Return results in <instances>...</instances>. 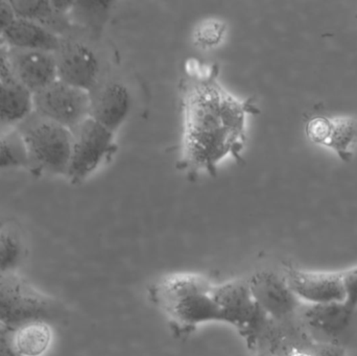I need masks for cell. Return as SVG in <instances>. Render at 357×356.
I'll use <instances>...</instances> for the list:
<instances>
[{
    "label": "cell",
    "mask_w": 357,
    "mask_h": 356,
    "mask_svg": "<svg viewBox=\"0 0 357 356\" xmlns=\"http://www.w3.org/2000/svg\"><path fill=\"white\" fill-rule=\"evenodd\" d=\"M284 277L302 304H328L345 301L342 272L289 269Z\"/></svg>",
    "instance_id": "obj_9"
},
{
    "label": "cell",
    "mask_w": 357,
    "mask_h": 356,
    "mask_svg": "<svg viewBox=\"0 0 357 356\" xmlns=\"http://www.w3.org/2000/svg\"><path fill=\"white\" fill-rule=\"evenodd\" d=\"M24 247L16 230L0 229V275L16 273L22 263Z\"/></svg>",
    "instance_id": "obj_19"
},
{
    "label": "cell",
    "mask_w": 357,
    "mask_h": 356,
    "mask_svg": "<svg viewBox=\"0 0 357 356\" xmlns=\"http://www.w3.org/2000/svg\"><path fill=\"white\" fill-rule=\"evenodd\" d=\"M33 112L73 131L90 117L89 92L56 79L33 94Z\"/></svg>",
    "instance_id": "obj_6"
},
{
    "label": "cell",
    "mask_w": 357,
    "mask_h": 356,
    "mask_svg": "<svg viewBox=\"0 0 357 356\" xmlns=\"http://www.w3.org/2000/svg\"><path fill=\"white\" fill-rule=\"evenodd\" d=\"M184 70L178 167L189 177L197 178L202 173L212 176L229 155L241 158L248 115L256 108L222 85L218 67L190 59Z\"/></svg>",
    "instance_id": "obj_1"
},
{
    "label": "cell",
    "mask_w": 357,
    "mask_h": 356,
    "mask_svg": "<svg viewBox=\"0 0 357 356\" xmlns=\"http://www.w3.org/2000/svg\"><path fill=\"white\" fill-rule=\"evenodd\" d=\"M54 56L60 81L90 92L102 79L100 58L85 42L63 37Z\"/></svg>",
    "instance_id": "obj_7"
},
{
    "label": "cell",
    "mask_w": 357,
    "mask_h": 356,
    "mask_svg": "<svg viewBox=\"0 0 357 356\" xmlns=\"http://www.w3.org/2000/svg\"><path fill=\"white\" fill-rule=\"evenodd\" d=\"M89 95L90 117L116 133L131 112L132 95L129 88L114 79H100Z\"/></svg>",
    "instance_id": "obj_12"
},
{
    "label": "cell",
    "mask_w": 357,
    "mask_h": 356,
    "mask_svg": "<svg viewBox=\"0 0 357 356\" xmlns=\"http://www.w3.org/2000/svg\"><path fill=\"white\" fill-rule=\"evenodd\" d=\"M344 288H345V304L357 311V265L342 272Z\"/></svg>",
    "instance_id": "obj_22"
},
{
    "label": "cell",
    "mask_w": 357,
    "mask_h": 356,
    "mask_svg": "<svg viewBox=\"0 0 357 356\" xmlns=\"http://www.w3.org/2000/svg\"><path fill=\"white\" fill-rule=\"evenodd\" d=\"M357 135V127L351 121L344 119L337 121L335 125H331V146L337 152H347L348 146L354 141Z\"/></svg>",
    "instance_id": "obj_21"
},
{
    "label": "cell",
    "mask_w": 357,
    "mask_h": 356,
    "mask_svg": "<svg viewBox=\"0 0 357 356\" xmlns=\"http://www.w3.org/2000/svg\"><path fill=\"white\" fill-rule=\"evenodd\" d=\"M52 334L47 322H31L15 328L14 343L22 356H41L50 348Z\"/></svg>",
    "instance_id": "obj_16"
},
{
    "label": "cell",
    "mask_w": 357,
    "mask_h": 356,
    "mask_svg": "<svg viewBox=\"0 0 357 356\" xmlns=\"http://www.w3.org/2000/svg\"><path fill=\"white\" fill-rule=\"evenodd\" d=\"M112 6L113 2H75L69 17L96 38L102 33Z\"/></svg>",
    "instance_id": "obj_18"
},
{
    "label": "cell",
    "mask_w": 357,
    "mask_h": 356,
    "mask_svg": "<svg viewBox=\"0 0 357 356\" xmlns=\"http://www.w3.org/2000/svg\"><path fill=\"white\" fill-rule=\"evenodd\" d=\"M58 317L56 303L16 273L0 275V323L18 328Z\"/></svg>",
    "instance_id": "obj_4"
},
{
    "label": "cell",
    "mask_w": 357,
    "mask_h": 356,
    "mask_svg": "<svg viewBox=\"0 0 357 356\" xmlns=\"http://www.w3.org/2000/svg\"><path fill=\"white\" fill-rule=\"evenodd\" d=\"M252 296L268 318L284 320L299 311L302 303L294 295L285 280L274 272H258L249 280Z\"/></svg>",
    "instance_id": "obj_10"
},
{
    "label": "cell",
    "mask_w": 357,
    "mask_h": 356,
    "mask_svg": "<svg viewBox=\"0 0 357 356\" xmlns=\"http://www.w3.org/2000/svg\"><path fill=\"white\" fill-rule=\"evenodd\" d=\"M356 313L345 302H339L302 304L297 314L302 328L312 340L341 346L340 341L349 330Z\"/></svg>",
    "instance_id": "obj_8"
},
{
    "label": "cell",
    "mask_w": 357,
    "mask_h": 356,
    "mask_svg": "<svg viewBox=\"0 0 357 356\" xmlns=\"http://www.w3.org/2000/svg\"><path fill=\"white\" fill-rule=\"evenodd\" d=\"M17 127L24 139L31 167L54 176H67L73 148V132L31 113Z\"/></svg>",
    "instance_id": "obj_3"
},
{
    "label": "cell",
    "mask_w": 357,
    "mask_h": 356,
    "mask_svg": "<svg viewBox=\"0 0 357 356\" xmlns=\"http://www.w3.org/2000/svg\"><path fill=\"white\" fill-rule=\"evenodd\" d=\"M26 167H31V161L19 130L0 133V171Z\"/></svg>",
    "instance_id": "obj_17"
},
{
    "label": "cell",
    "mask_w": 357,
    "mask_h": 356,
    "mask_svg": "<svg viewBox=\"0 0 357 356\" xmlns=\"http://www.w3.org/2000/svg\"><path fill=\"white\" fill-rule=\"evenodd\" d=\"M6 58L15 79L31 94L41 91L58 79L54 52L6 49Z\"/></svg>",
    "instance_id": "obj_11"
},
{
    "label": "cell",
    "mask_w": 357,
    "mask_h": 356,
    "mask_svg": "<svg viewBox=\"0 0 357 356\" xmlns=\"http://www.w3.org/2000/svg\"><path fill=\"white\" fill-rule=\"evenodd\" d=\"M285 356H349L342 347L323 344L306 336L301 342L296 343Z\"/></svg>",
    "instance_id": "obj_20"
},
{
    "label": "cell",
    "mask_w": 357,
    "mask_h": 356,
    "mask_svg": "<svg viewBox=\"0 0 357 356\" xmlns=\"http://www.w3.org/2000/svg\"><path fill=\"white\" fill-rule=\"evenodd\" d=\"M33 112V94L15 79L6 58L0 64V125H19Z\"/></svg>",
    "instance_id": "obj_13"
},
{
    "label": "cell",
    "mask_w": 357,
    "mask_h": 356,
    "mask_svg": "<svg viewBox=\"0 0 357 356\" xmlns=\"http://www.w3.org/2000/svg\"><path fill=\"white\" fill-rule=\"evenodd\" d=\"M14 330L0 323V356H22L15 347Z\"/></svg>",
    "instance_id": "obj_23"
},
{
    "label": "cell",
    "mask_w": 357,
    "mask_h": 356,
    "mask_svg": "<svg viewBox=\"0 0 357 356\" xmlns=\"http://www.w3.org/2000/svg\"><path fill=\"white\" fill-rule=\"evenodd\" d=\"M150 298L178 336L208 324H226L253 348L268 321L248 280L215 282L199 274H172L153 284Z\"/></svg>",
    "instance_id": "obj_2"
},
{
    "label": "cell",
    "mask_w": 357,
    "mask_h": 356,
    "mask_svg": "<svg viewBox=\"0 0 357 356\" xmlns=\"http://www.w3.org/2000/svg\"><path fill=\"white\" fill-rule=\"evenodd\" d=\"M62 38L33 21L17 17L0 37V41L6 49L42 50L54 54Z\"/></svg>",
    "instance_id": "obj_14"
},
{
    "label": "cell",
    "mask_w": 357,
    "mask_h": 356,
    "mask_svg": "<svg viewBox=\"0 0 357 356\" xmlns=\"http://www.w3.org/2000/svg\"><path fill=\"white\" fill-rule=\"evenodd\" d=\"M17 17L33 21L63 37L73 27L69 15L58 12L52 1H10Z\"/></svg>",
    "instance_id": "obj_15"
},
{
    "label": "cell",
    "mask_w": 357,
    "mask_h": 356,
    "mask_svg": "<svg viewBox=\"0 0 357 356\" xmlns=\"http://www.w3.org/2000/svg\"><path fill=\"white\" fill-rule=\"evenodd\" d=\"M4 60H6V50L2 52L1 48H0V64H1Z\"/></svg>",
    "instance_id": "obj_25"
},
{
    "label": "cell",
    "mask_w": 357,
    "mask_h": 356,
    "mask_svg": "<svg viewBox=\"0 0 357 356\" xmlns=\"http://www.w3.org/2000/svg\"><path fill=\"white\" fill-rule=\"evenodd\" d=\"M73 148L66 177L79 184L116 152L115 133L88 117L73 130Z\"/></svg>",
    "instance_id": "obj_5"
},
{
    "label": "cell",
    "mask_w": 357,
    "mask_h": 356,
    "mask_svg": "<svg viewBox=\"0 0 357 356\" xmlns=\"http://www.w3.org/2000/svg\"><path fill=\"white\" fill-rule=\"evenodd\" d=\"M16 18V13L10 1H0V37Z\"/></svg>",
    "instance_id": "obj_24"
}]
</instances>
